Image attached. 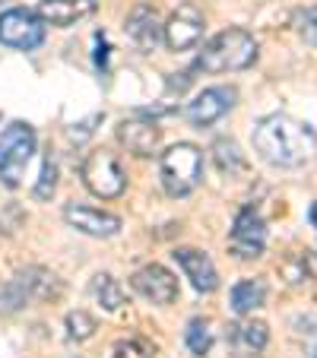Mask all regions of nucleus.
I'll use <instances>...</instances> for the list:
<instances>
[{
    "mask_svg": "<svg viewBox=\"0 0 317 358\" xmlns=\"http://www.w3.org/2000/svg\"><path fill=\"white\" fill-rule=\"evenodd\" d=\"M254 149L263 162L279 169H298L311 162L317 152V134L304 121H295L289 115H267L254 127Z\"/></svg>",
    "mask_w": 317,
    "mask_h": 358,
    "instance_id": "nucleus-1",
    "label": "nucleus"
},
{
    "mask_svg": "<svg viewBox=\"0 0 317 358\" xmlns=\"http://www.w3.org/2000/svg\"><path fill=\"white\" fill-rule=\"evenodd\" d=\"M257 61V38L248 29H223L219 35L203 45V51L197 55V70L203 73H235V70H248Z\"/></svg>",
    "mask_w": 317,
    "mask_h": 358,
    "instance_id": "nucleus-2",
    "label": "nucleus"
},
{
    "mask_svg": "<svg viewBox=\"0 0 317 358\" xmlns=\"http://www.w3.org/2000/svg\"><path fill=\"white\" fill-rule=\"evenodd\" d=\"M35 156V130L26 121H10L0 134V184L16 190Z\"/></svg>",
    "mask_w": 317,
    "mask_h": 358,
    "instance_id": "nucleus-3",
    "label": "nucleus"
},
{
    "mask_svg": "<svg viewBox=\"0 0 317 358\" xmlns=\"http://www.w3.org/2000/svg\"><path fill=\"white\" fill-rule=\"evenodd\" d=\"M162 187L169 196H188L203 181V152L194 143H175L162 152Z\"/></svg>",
    "mask_w": 317,
    "mask_h": 358,
    "instance_id": "nucleus-4",
    "label": "nucleus"
},
{
    "mask_svg": "<svg viewBox=\"0 0 317 358\" xmlns=\"http://www.w3.org/2000/svg\"><path fill=\"white\" fill-rule=\"evenodd\" d=\"M80 178L89 194L99 196V200H115L127 187V175H124L118 156L108 149H92L80 165Z\"/></svg>",
    "mask_w": 317,
    "mask_h": 358,
    "instance_id": "nucleus-5",
    "label": "nucleus"
},
{
    "mask_svg": "<svg viewBox=\"0 0 317 358\" xmlns=\"http://www.w3.org/2000/svg\"><path fill=\"white\" fill-rule=\"evenodd\" d=\"M48 22L38 16V10L13 7L0 13V45L16 48V51H35L45 41Z\"/></svg>",
    "mask_w": 317,
    "mask_h": 358,
    "instance_id": "nucleus-6",
    "label": "nucleus"
},
{
    "mask_svg": "<svg viewBox=\"0 0 317 358\" xmlns=\"http://www.w3.org/2000/svg\"><path fill=\"white\" fill-rule=\"evenodd\" d=\"M267 248V222L254 206H241L232 222V235H229V250L241 260H257Z\"/></svg>",
    "mask_w": 317,
    "mask_h": 358,
    "instance_id": "nucleus-7",
    "label": "nucleus"
},
{
    "mask_svg": "<svg viewBox=\"0 0 317 358\" xmlns=\"http://www.w3.org/2000/svg\"><path fill=\"white\" fill-rule=\"evenodd\" d=\"M235 86H209L197 95L194 101H188V108H184V117H188L194 127H209V124H216L223 115H229L235 108Z\"/></svg>",
    "mask_w": 317,
    "mask_h": 358,
    "instance_id": "nucleus-8",
    "label": "nucleus"
},
{
    "mask_svg": "<svg viewBox=\"0 0 317 358\" xmlns=\"http://www.w3.org/2000/svg\"><path fill=\"white\" fill-rule=\"evenodd\" d=\"M203 29H206V22H203L200 10L194 3H181L165 22V41L171 51H190L203 38Z\"/></svg>",
    "mask_w": 317,
    "mask_h": 358,
    "instance_id": "nucleus-9",
    "label": "nucleus"
},
{
    "mask_svg": "<svg viewBox=\"0 0 317 358\" xmlns=\"http://www.w3.org/2000/svg\"><path fill=\"white\" fill-rule=\"evenodd\" d=\"M130 285H134V292H140V295L149 298L153 304H171L178 298V279L159 264L140 266V270L130 276Z\"/></svg>",
    "mask_w": 317,
    "mask_h": 358,
    "instance_id": "nucleus-10",
    "label": "nucleus"
},
{
    "mask_svg": "<svg viewBox=\"0 0 317 358\" xmlns=\"http://www.w3.org/2000/svg\"><path fill=\"white\" fill-rule=\"evenodd\" d=\"M159 140H162V127L155 121H146V117H124L118 124V143H121L127 152L146 159L159 149Z\"/></svg>",
    "mask_w": 317,
    "mask_h": 358,
    "instance_id": "nucleus-11",
    "label": "nucleus"
},
{
    "mask_svg": "<svg viewBox=\"0 0 317 358\" xmlns=\"http://www.w3.org/2000/svg\"><path fill=\"white\" fill-rule=\"evenodd\" d=\"M64 219H67L70 229L83 231V235H92V238H111L121 231V219H118L115 213L95 210V206L67 203V206H64Z\"/></svg>",
    "mask_w": 317,
    "mask_h": 358,
    "instance_id": "nucleus-12",
    "label": "nucleus"
},
{
    "mask_svg": "<svg viewBox=\"0 0 317 358\" xmlns=\"http://www.w3.org/2000/svg\"><path fill=\"white\" fill-rule=\"evenodd\" d=\"M124 29H127V38L134 41L140 51H155V45L165 38L162 20H159L155 7H149V3H136V7L130 10L127 26Z\"/></svg>",
    "mask_w": 317,
    "mask_h": 358,
    "instance_id": "nucleus-13",
    "label": "nucleus"
},
{
    "mask_svg": "<svg viewBox=\"0 0 317 358\" xmlns=\"http://www.w3.org/2000/svg\"><path fill=\"white\" fill-rule=\"evenodd\" d=\"M171 257L178 260V266L184 270V276L190 279V285H194L197 292L209 295V292L219 289V273H216L213 260H209L203 250H197V248H178Z\"/></svg>",
    "mask_w": 317,
    "mask_h": 358,
    "instance_id": "nucleus-14",
    "label": "nucleus"
},
{
    "mask_svg": "<svg viewBox=\"0 0 317 358\" xmlns=\"http://www.w3.org/2000/svg\"><path fill=\"white\" fill-rule=\"evenodd\" d=\"M95 0H41L38 3V16L48 22V26L67 29L73 22L86 20V16L95 13Z\"/></svg>",
    "mask_w": 317,
    "mask_h": 358,
    "instance_id": "nucleus-15",
    "label": "nucleus"
},
{
    "mask_svg": "<svg viewBox=\"0 0 317 358\" xmlns=\"http://www.w3.org/2000/svg\"><path fill=\"white\" fill-rule=\"evenodd\" d=\"M16 282L26 289L29 301H51V298H57L64 292L61 279L51 270H45V266H26V270H20L16 273Z\"/></svg>",
    "mask_w": 317,
    "mask_h": 358,
    "instance_id": "nucleus-16",
    "label": "nucleus"
},
{
    "mask_svg": "<svg viewBox=\"0 0 317 358\" xmlns=\"http://www.w3.org/2000/svg\"><path fill=\"white\" fill-rule=\"evenodd\" d=\"M232 330V349L235 355L241 358H251V355H260L267 349V339H270V327L263 320H248V324H238V327H229Z\"/></svg>",
    "mask_w": 317,
    "mask_h": 358,
    "instance_id": "nucleus-17",
    "label": "nucleus"
},
{
    "mask_svg": "<svg viewBox=\"0 0 317 358\" xmlns=\"http://www.w3.org/2000/svg\"><path fill=\"white\" fill-rule=\"evenodd\" d=\"M263 301H267V282H263V279H241V282H235V289H232V311H235L238 317L254 314Z\"/></svg>",
    "mask_w": 317,
    "mask_h": 358,
    "instance_id": "nucleus-18",
    "label": "nucleus"
},
{
    "mask_svg": "<svg viewBox=\"0 0 317 358\" xmlns=\"http://www.w3.org/2000/svg\"><path fill=\"white\" fill-rule=\"evenodd\" d=\"M89 292H92V298L105 308V311H121L124 308V289L118 285L115 276H108V273H99V276L92 279V285H89Z\"/></svg>",
    "mask_w": 317,
    "mask_h": 358,
    "instance_id": "nucleus-19",
    "label": "nucleus"
},
{
    "mask_svg": "<svg viewBox=\"0 0 317 358\" xmlns=\"http://www.w3.org/2000/svg\"><path fill=\"white\" fill-rule=\"evenodd\" d=\"M213 162H216V169L223 171V175H238V171H244L241 149H238V143L229 140V136H219V140L213 143Z\"/></svg>",
    "mask_w": 317,
    "mask_h": 358,
    "instance_id": "nucleus-20",
    "label": "nucleus"
},
{
    "mask_svg": "<svg viewBox=\"0 0 317 358\" xmlns=\"http://www.w3.org/2000/svg\"><path fill=\"white\" fill-rule=\"evenodd\" d=\"M184 345L190 349V355L203 358L209 349H213V330H209L206 317H190L188 330H184Z\"/></svg>",
    "mask_w": 317,
    "mask_h": 358,
    "instance_id": "nucleus-21",
    "label": "nucleus"
},
{
    "mask_svg": "<svg viewBox=\"0 0 317 358\" xmlns=\"http://www.w3.org/2000/svg\"><path fill=\"white\" fill-rule=\"evenodd\" d=\"M99 330L95 327V317L92 314H86V311H70L67 314V336L70 339H76V343H86L92 333Z\"/></svg>",
    "mask_w": 317,
    "mask_h": 358,
    "instance_id": "nucleus-22",
    "label": "nucleus"
},
{
    "mask_svg": "<svg viewBox=\"0 0 317 358\" xmlns=\"http://www.w3.org/2000/svg\"><path fill=\"white\" fill-rule=\"evenodd\" d=\"M57 187V162L51 156H45V162H41V175H38V184H35V200H48V196L55 194Z\"/></svg>",
    "mask_w": 317,
    "mask_h": 358,
    "instance_id": "nucleus-23",
    "label": "nucleus"
},
{
    "mask_svg": "<svg viewBox=\"0 0 317 358\" xmlns=\"http://www.w3.org/2000/svg\"><path fill=\"white\" fill-rule=\"evenodd\" d=\"M153 345L140 336H127L121 343H115V355L111 358H153Z\"/></svg>",
    "mask_w": 317,
    "mask_h": 358,
    "instance_id": "nucleus-24",
    "label": "nucleus"
},
{
    "mask_svg": "<svg viewBox=\"0 0 317 358\" xmlns=\"http://www.w3.org/2000/svg\"><path fill=\"white\" fill-rule=\"evenodd\" d=\"M295 29L308 45H317V7H308L302 13H295Z\"/></svg>",
    "mask_w": 317,
    "mask_h": 358,
    "instance_id": "nucleus-25",
    "label": "nucleus"
},
{
    "mask_svg": "<svg viewBox=\"0 0 317 358\" xmlns=\"http://www.w3.org/2000/svg\"><path fill=\"white\" fill-rule=\"evenodd\" d=\"M101 117H105V115H89V117H83L80 124H73V127L67 130L70 143H83V140H89V136L95 134V124H101Z\"/></svg>",
    "mask_w": 317,
    "mask_h": 358,
    "instance_id": "nucleus-26",
    "label": "nucleus"
},
{
    "mask_svg": "<svg viewBox=\"0 0 317 358\" xmlns=\"http://www.w3.org/2000/svg\"><path fill=\"white\" fill-rule=\"evenodd\" d=\"M108 41H105V35H95V67L101 70V73H105V70H108Z\"/></svg>",
    "mask_w": 317,
    "mask_h": 358,
    "instance_id": "nucleus-27",
    "label": "nucleus"
},
{
    "mask_svg": "<svg viewBox=\"0 0 317 358\" xmlns=\"http://www.w3.org/2000/svg\"><path fill=\"white\" fill-rule=\"evenodd\" d=\"M298 264H302V270H304V276H311V279H317V250H304L302 257H298Z\"/></svg>",
    "mask_w": 317,
    "mask_h": 358,
    "instance_id": "nucleus-28",
    "label": "nucleus"
},
{
    "mask_svg": "<svg viewBox=\"0 0 317 358\" xmlns=\"http://www.w3.org/2000/svg\"><path fill=\"white\" fill-rule=\"evenodd\" d=\"M308 219H311V225H314V229H317V200L311 203V213H308Z\"/></svg>",
    "mask_w": 317,
    "mask_h": 358,
    "instance_id": "nucleus-29",
    "label": "nucleus"
},
{
    "mask_svg": "<svg viewBox=\"0 0 317 358\" xmlns=\"http://www.w3.org/2000/svg\"><path fill=\"white\" fill-rule=\"evenodd\" d=\"M314 358H317V349H314Z\"/></svg>",
    "mask_w": 317,
    "mask_h": 358,
    "instance_id": "nucleus-30",
    "label": "nucleus"
},
{
    "mask_svg": "<svg viewBox=\"0 0 317 358\" xmlns=\"http://www.w3.org/2000/svg\"><path fill=\"white\" fill-rule=\"evenodd\" d=\"M0 3H7V0H0Z\"/></svg>",
    "mask_w": 317,
    "mask_h": 358,
    "instance_id": "nucleus-31",
    "label": "nucleus"
}]
</instances>
